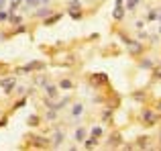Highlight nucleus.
Masks as SVG:
<instances>
[{"label":"nucleus","mask_w":161,"mask_h":151,"mask_svg":"<svg viewBox=\"0 0 161 151\" xmlns=\"http://www.w3.org/2000/svg\"><path fill=\"white\" fill-rule=\"evenodd\" d=\"M14 82H16L14 78H8V80H2V82H0V86H2L6 92H10V90H12V86H14Z\"/></svg>","instance_id":"obj_1"},{"label":"nucleus","mask_w":161,"mask_h":151,"mask_svg":"<svg viewBox=\"0 0 161 151\" xmlns=\"http://www.w3.org/2000/svg\"><path fill=\"white\" fill-rule=\"evenodd\" d=\"M84 137H86V129H78L76 131V141H84Z\"/></svg>","instance_id":"obj_2"},{"label":"nucleus","mask_w":161,"mask_h":151,"mask_svg":"<svg viewBox=\"0 0 161 151\" xmlns=\"http://www.w3.org/2000/svg\"><path fill=\"white\" fill-rule=\"evenodd\" d=\"M45 2H49V0H27L29 6H37V4H45Z\"/></svg>","instance_id":"obj_3"},{"label":"nucleus","mask_w":161,"mask_h":151,"mask_svg":"<svg viewBox=\"0 0 161 151\" xmlns=\"http://www.w3.org/2000/svg\"><path fill=\"white\" fill-rule=\"evenodd\" d=\"M47 94H49V96H55V94H57L55 86H47Z\"/></svg>","instance_id":"obj_4"},{"label":"nucleus","mask_w":161,"mask_h":151,"mask_svg":"<svg viewBox=\"0 0 161 151\" xmlns=\"http://www.w3.org/2000/svg\"><path fill=\"white\" fill-rule=\"evenodd\" d=\"M51 10L49 8H39V12H37V16H45V14H49Z\"/></svg>","instance_id":"obj_5"},{"label":"nucleus","mask_w":161,"mask_h":151,"mask_svg":"<svg viewBox=\"0 0 161 151\" xmlns=\"http://www.w3.org/2000/svg\"><path fill=\"white\" fill-rule=\"evenodd\" d=\"M82 110H84V106H82V104H76V106H74V114H80Z\"/></svg>","instance_id":"obj_6"},{"label":"nucleus","mask_w":161,"mask_h":151,"mask_svg":"<svg viewBox=\"0 0 161 151\" xmlns=\"http://www.w3.org/2000/svg\"><path fill=\"white\" fill-rule=\"evenodd\" d=\"M61 141H63V135H61V133H57V135H55V145H59Z\"/></svg>","instance_id":"obj_7"},{"label":"nucleus","mask_w":161,"mask_h":151,"mask_svg":"<svg viewBox=\"0 0 161 151\" xmlns=\"http://www.w3.org/2000/svg\"><path fill=\"white\" fill-rule=\"evenodd\" d=\"M61 88H72V82H67V80H63V82H61Z\"/></svg>","instance_id":"obj_8"},{"label":"nucleus","mask_w":161,"mask_h":151,"mask_svg":"<svg viewBox=\"0 0 161 151\" xmlns=\"http://www.w3.org/2000/svg\"><path fill=\"white\" fill-rule=\"evenodd\" d=\"M137 2H139V0H129V10H133V8H135V4H137Z\"/></svg>","instance_id":"obj_9"},{"label":"nucleus","mask_w":161,"mask_h":151,"mask_svg":"<svg viewBox=\"0 0 161 151\" xmlns=\"http://www.w3.org/2000/svg\"><path fill=\"white\" fill-rule=\"evenodd\" d=\"M131 51H133V53H139V51H141V45H133Z\"/></svg>","instance_id":"obj_10"},{"label":"nucleus","mask_w":161,"mask_h":151,"mask_svg":"<svg viewBox=\"0 0 161 151\" xmlns=\"http://www.w3.org/2000/svg\"><path fill=\"white\" fill-rule=\"evenodd\" d=\"M6 16H8V14H6V12H4V10H2V8H0V20H4V18H6Z\"/></svg>","instance_id":"obj_11"},{"label":"nucleus","mask_w":161,"mask_h":151,"mask_svg":"<svg viewBox=\"0 0 161 151\" xmlns=\"http://www.w3.org/2000/svg\"><path fill=\"white\" fill-rule=\"evenodd\" d=\"M4 4H6V0H0V8H2Z\"/></svg>","instance_id":"obj_12"},{"label":"nucleus","mask_w":161,"mask_h":151,"mask_svg":"<svg viewBox=\"0 0 161 151\" xmlns=\"http://www.w3.org/2000/svg\"><path fill=\"white\" fill-rule=\"evenodd\" d=\"M14 2H18V0H14Z\"/></svg>","instance_id":"obj_13"}]
</instances>
